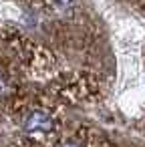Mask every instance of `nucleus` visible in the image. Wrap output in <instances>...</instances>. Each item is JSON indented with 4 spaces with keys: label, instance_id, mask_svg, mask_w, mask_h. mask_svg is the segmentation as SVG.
I'll return each mask as SVG.
<instances>
[{
    "label": "nucleus",
    "instance_id": "1",
    "mask_svg": "<svg viewBox=\"0 0 145 147\" xmlns=\"http://www.w3.org/2000/svg\"><path fill=\"white\" fill-rule=\"evenodd\" d=\"M24 127H26V131H30V133H47L49 129H51V117L47 115V113H40V111H36V113H32L28 119H26V123H24Z\"/></svg>",
    "mask_w": 145,
    "mask_h": 147
},
{
    "label": "nucleus",
    "instance_id": "2",
    "mask_svg": "<svg viewBox=\"0 0 145 147\" xmlns=\"http://www.w3.org/2000/svg\"><path fill=\"white\" fill-rule=\"evenodd\" d=\"M63 147H79V145H77V143H65Z\"/></svg>",
    "mask_w": 145,
    "mask_h": 147
}]
</instances>
